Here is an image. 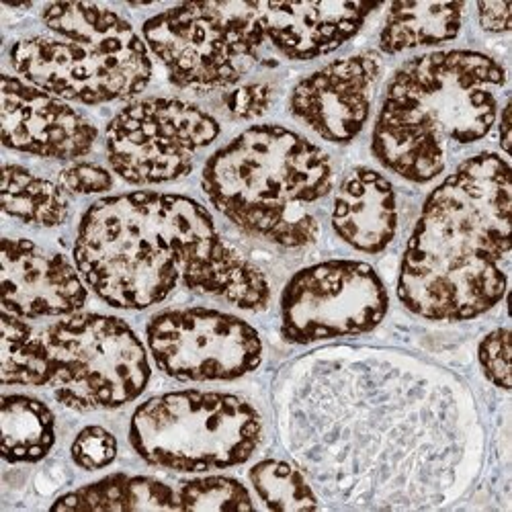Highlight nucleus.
<instances>
[{
  "label": "nucleus",
  "instance_id": "obj_1",
  "mask_svg": "<svg viewBox=\"0 0 512 512\" xmlns=\"http://www.w3.org/2000/svg\"><path fill=\"white\" fill-rule=\"evenodd\" d=\"M74 265L87 287L117 310H146L183 283L246 312L271 304L267 275L234 250L211 213L179 193L103 197L78 224Z\"/></svg>",
  "mask_w": 512,
  "mask_h": 512
},
{
  "label": "nucleus",
  "instance_id": "obj_2",
  "mask_svg": "<svg viewBox=\"0 0 512 512\" xmlns=\"http://www.w3.org/2000/svg\"><path fill=\"white\" fill-rule=\"evenodd\" d=\"M510 216L508 162L494 152L463 160L422 205L400 263L402 306L433 322L496 308L508 287Z\"/></svg>",
  "mask_w": 512,
  "mask_h": 512
},
{
  "label": "nucleus",
  "instance_id": "obj_3",
  "mask_svg": "<svg viewBox=\"0 0 512 512\" xmlns=\"http://www.w3.org/2000/svg\"><path fill=\"white\" fill-rule=\"evenodd\" d=\"M504 84V66L474 50H441L404 62L373 125L375 160L404 181H435L457 148L488 136Z\"/></svg>",
  "mask_w": 512,
  "mask_h": 512
},
{
  "label": "nucleus",
  "instance_id": "obj_4",
  "mask_svg": "<svg viewBox=\"0 0 512 512\" xmlns=\"http://www.w3.org/2000/svg\"><path fill=\"white\" fill-rule=\"evenodd\" d=\"M334 168L312 140L283 125H252L213 152L201 173L209 203L242 232L297 250L320 236L314 207L330 195Z\"/></svg>",
  "mask_w": 512,
  "mask_h": 512
},
{
  "label": "nucleus",
  "instance_id": "obj_5",
  "mask_svg": "<svg viewBox=\"0 0 512 512\" xmlns=\"http://www.w3.org/2000/svg\"><path fill=\"white\" fill-rule=\"evenodd\" d=\"M52 35L19 39V78L68 103L103 105L140 95L152 80L144 37L119 13L95 3H52L41 13Z\"/></svg>",
  "mask_w": 512,
  "mask_h": 512
},
{
  "label": "nucleus",
  "instance_id": "obj_6",
  "mask_svg": "<svg viewBox=\"0 0 512 512\" xmlns=\"http://www.w3.org/2000/svg\"><path fill=\"white\" fill-rule=\"evenodd\" d=\"M261 439V414L226 392L160 394L142 402L130 420V443L146 463L185 474L246 463Z\"/></svg>",
  "mask_w": 512,
  "mask_h": 512
},
{
  "label": "nucleus",
  "instance_id": "obj_7",
  "mask_svg": "<svg viewBox=\"0 0 512 512\" xmlns=\"http://www.w3.org/2000/svg\"><path fill=\"white\" fill-rule=\"evenodd\" d=\"M148 50L181 89L213 91L238 84L267 41L261 3H189L150 17Z\"/></svg>",
  "mask_w": 512,
  "mask_h": 512
},
{
  "label": "nucleus",
  "instance_id": "obj_8",
  "mask_svg": "<svg viewBox=\"0 0 512 512\" xmlns=\"http://www.w3.org/2000/svg\"><path fill=\"white\" fill-rule=\"evenodd\" d=\"M56 400L72 410H113L134 402L152 375L148 351L117 316L72 314L46 334Z\"/></svg>",
  "mask_w": 512,
  "mask_h": 512
},
{
  "label": "nucleus",
  "instance_id": "obj_9",
  "mask_svg": "<svg viewBox=\"0 0 512 512\" xmlns=\"http://www.w3.org/2000/svg\"><path fill=\"white\" fill-rule=\"evenodd\" d=\"M220 134V121L205 109L173 97H148L115 113L105 132V152L125 183H175L191 173L199 152Z\"/></svg>",
  "mask_w": 512,
  "mask_h": 512
},
{
  "label": "nucleus",
  "instance_id": "obj_10",
  "mask_svg": "<svg viewBox=\"0 0 512 512\" xmlns=\"http://www.w3.org/2000/svg\"><path fill=\"white\" fill-rule=\"evenodd\" d=\"M390 310L379 273L363 261L334 259L297 271L281 291V336L291 345L359 336Z\"/></svg>",
  "mask_w": 512,
  "mask_h": 512
},
{
  "label": "nucleus",
  "instance_id": "obj_11",
  "mask_svg": "<svg viewBox=\"0 0 512 512\" xmlns=\"http://www.w3.org/2000/svg\"><path fill=\"white\" fill-rule=\"evenodd\" d=\"M146 343L156 367L179 381H234L263 361V340L246 320L211 308L152 316Z\"/></svg>",
  "mask_w": 512,
  "mask_h": 512
},
{
  "label": "nucleus",
  "instance_id": "obj_12",
  "mask_svg": "<svg viewBox=\"0 0 512 512\" xmlns=\"http://www.w3.org/2000/svg\"><path fill=\"white\" fill-rule=\"evenodd\" d=\"M383 64L377 52L334 60L295 84L291 115L330 144H349L369 119Z\"/></svg>",
  "mask_w": 512,
  "mask_h": 512
},
{
  "label": "nucleus",
  "instance_id": "obj_13",
  "mask_svg": "<svg viewBox=\"0 0 512 512\" xmlns=\"http://www.w3.org/2000/svg\"><path fill=\"white\" fill-rule=\"evenodd\" d=\"M0 119L5 148L39 158L78 160L91 154L99 138L95 123L68 101L11 74H3Z\"/></svg>",
  "mask_w": 512,
  "mask_h": 512
},
{
  "label": "nucleus",
  "instance_id": "obj_14",
  "mask_svg": "<svg viewBox=\"0 0 512 512\" xmlns=\"http://www.w3.org/2000/svg\"><path fill=\"white\" fill-rule=\"evenodd\" d=\"M0 302L23 320L78 314L89 300V287L64 254L50 252L23 238L3 240Z\"/></svg>",
  "mask_w": 512,
  "mask_h": 512
},
{
  "label": "nucleus",
  "instance_id": "obj_15",
  "mask_svg": "<svg viewBox=\"0 0 512 512\" xmlns=\"http://www.w3.org/2000/svg\"><path fill=\"white\" fill-rule=\"evenodd\" d=\"M377 9L369 3H261V21L279 54L308 62L345 46Z\"/></svg>",
  "mask_w": 512,
  "mask_h": 512
},
{
  "label": "nucleus",
  "instance_id": "obj_16",
  "mask_svg": "<svg viewBox=\"0 0 512 512\" xmlns=\"http://www.w3.org/2000/svg\"><path fill=\"white\" fill-rule=\"evenodd\" d=\"M332 228L351 248L377 254L398 232V195L392 181L369 166H357L338 185Z\"/></svg>",
  "mask_w": 512,
  "mask_h": 512
},
{
  "label": "nucleus",
  "instance_id": "obj_17",
  "mask_svg": "<svg viewBox=\"0 0 512 512\" xmlns=\"http://www.w3.org/2000/svg\"><path fill=\"white\" fill-rule=\"evenodd\" d=\"M465 3H394L379 31V52L441 46L455 39L463 25Z\"/></svg>",
  "mask_w": 512,
  "mask_h": 512
},
{
  "label": "nucleus",
  "instance_id": "obj_18",
  "mask_svg": "<svg viewBox=\"0 0 512 512\" xmlns=\"http://www.w3.org/2000/svg\"><path fill=\"white\" fill-rule=\"evenodd\" d=\"M52 510L119 512V510H181L179 494L148 476L113 474L60 496Z\"/></svg>",
  "mask_w": 512,
  "mask_h": 512
},
{
  "label": "nucleus",
  "instance_id": "obj_19",
  "mask_svg": "<svg viewBox=\"0 0 512 512\" xmlns=\"http://www.w3.org/2000/svg\"><path fill=\"white\" fill-rule=\"evenodd\" d=\"M0 426L7 463H37L56 445V416L37 398L25 394L3 396Z\"/></svg>",
  "mask_w": 512,
  "mask_h": 512
},
{
  "label": "nucleus",
  "instance_id": "obj_20",
  "mask_svg": "<svg viewBox=\"0 0 512 512\" xmlns=\"http://www.w3.org/2000/svg\"><path fill=\"white\" fill-rule=\"evenodd\" d=\"M3 209L27 226L58 228L70 218V199L58 183L9 162L3 168Z\"/></svg>",
  "mask_w": 512,
  "mask_h": 512
},
{
  "label": "nucleus",
  "instance_id": "obj_21",
  "mask_svg": "<svg viewBox=\"0 0 512 512\" xmlns=\"http://www.w3.org/2000/svg\"><path fill=\"white\" fill-rule=\"evenodd\" d=\"M0 324V377L5 386H50L54 371L46 338L11 312H3Z\"/></svg>",
  "mask_w": 512,
  "mask_h": 512
},
{
  "label": "nucleus",
  "instance_id": "obj_22",
  "mask_svg": "<svg viewBox=\"0 0 512 512\" xmlns=\"http://www.w3.org/2000/svg\"><path fill=\"white\" fill-rule=\"evenodd\" d=\"M250 484L269 510H310L318 508V498L297 469L279 459L254 463L248 472Z\"/></svg>",
  "mask_w": 512,
  "mask_h": 512
},
{
  "label": "nucleus",
  "instance_id": "obj_23",
  "mask_svg": "<svg viewBox=\"0 0 512 512\" xmlns=\"http://www.w3.org/2000/svg\"><path fill=\"white\" fill-rule=\"evenodd\" d=\"M181 510H252L254 502L242 482L228 476L193 478L179 488Z\"/></svg>",
  "mask_w": 512,
  "mask_h": 512
},
{
  "label": "nucleus",
  "instance_id": "obj_24",
  "mask_svg": "<svg viewBox=\"0 0 512 512\" xmlns=\"http://www.w3.org/2000/svg\"><path fill=\"white\" fill-rule=\"evenodd\" d=\"M72 461L87 472H99V469L111 465L117 457V439L113 433L99 424L84 426L76 435L70 447Z\"/></svg>",
  "mask_w": 512,
  "mask_h": 512
},
{
  "label": "nucleus",
  "instance_id": "obj_25",
  "mask_svg": "<svg viewBox=\"0 0 512 512\" xmlns=\"http://www.w3.org/2000/svg\"><path fill=\"white\" fill-rule=\"evenodd\" d=\"M480 367L496 388L510 390V330L506 326L492 330L478 347Z\"/></svg>",
  "mask_w": 512,
  "mask_h": 512
},
{
  "label": "nucleus",
  "instance_id": "obj_26",
  "mask_svg": "<svg viewBox=\"0 0 512 512\" xmlns=\"http://www.w3.org/2000/svg\"><path fill=\"white\" fill-rule=\"evenodd\" d=\"M58 185L68 195H103L115 185L111 170L95 162H72L60 170Z\"/></svg>",
  "mask_w": 512,
  "mask_h": 512
},
{
  "label": "nucleus",
  "instance_id": "obj_27",
  "mask_svg": "<svg viewBox=\"0 0 512 512\" xmlns=\"http://www.w3.org/2000/svg\"><path fill=\"white\" fill-rule=\"evenodd\" d=\"M275 97L273 84L269 82H248L238 84L226 97L224 103L236 119H254L269 111Z\"/></svg>",
  "mask_w": 512,
  "mask_h": 512
},
{
  "label": "nucleus",
  "instance_id": "obj_28",
  "mask_svg": "<svg viewBox=\"0 0 512 512\" xmlns=\"http://www.w3.org/2000/svg\"><path fill=\"white\" fill-rule=\"evenodd\" d=\"M480 27L488 33H508L512 29V3H478Z\"/></svg>",
  "mask_w": 512,
  "mask_h": 512
},
{
  "label": "nucleus",
  "instance_id": "obj_29",
  "mask_svg": "<svg viewBox=\"0 0 512 512\" xmlns=\"http://www.w3.org/2000/svg\"><path fill=\"white\" fill-rule=\"evenodd\" d=\"M498 140H500L502 152L508 154L510 152V103L504 105L498 117Z\"/></svg>",
  "mask_w": 512,
  "mask_h": 512
}]
</instances>
